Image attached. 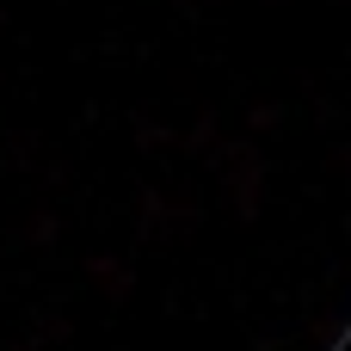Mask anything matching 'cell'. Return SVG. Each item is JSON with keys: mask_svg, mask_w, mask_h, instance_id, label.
Returning a JSON list of instances; mask_svg holds the SVG:
<instances>
[{"mask_svg": "<svg viewBox=\"0 0 351 351\" xmlns=\"http://www.w3.org/2000/svg\"><path fill=\"white\" fill-rule=\"evenodd\" d=\"M333 351H351V327H346V333H339V346H333Z\"/></svg>", "mask_w": 351, "mask_h": 351, "instance_id": "6da1fadb", "label": "cell"}]
</instances>
